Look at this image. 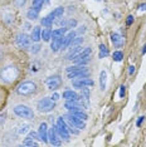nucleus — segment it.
<instances>
[{"label":"nucleus","instance_id":"obj_1","mask_svg":"<svg viewBox=\"0 0 146 147\" xmlns=\"http://www.w3.org/2000/svg\"><path fill=\"white\" fill-rule=\"evenodd\" d=\"M19 77V71L14 65H6L0 71V79L5 83H13Z\"/></svg>","mask_w":146,"mask_h":147},{"label":"nucleus","instance_id":"obj_2","mask_svg":"<svg viewBox=\"0 0 146 147\" xmlns=\"http://www.w3.org/2000/svg\"><path fill=\"white\" fill-rule=\"evenodd\" d=\"M67 72V77L69 79H76V78H82V77H88L89 76V71L86 68L84 65H79V64H74L72 67H68L66 69Z\"/></svg>","mask_w":146,"mask_h":147},{"label":"nucleus","instance_id":"obj_3","mask_svg":"<svg viewBox=\"0 0 146 147\" xmlns=\"http://www.w3.org/2000/svg\"><path fill=\"white\" fill-rule=\"evenodd\" d=\"M36 88H38V86H36L35 82L33 81H25L19 84V87L16 88V93H18L19 96H23V97H28V96H32L36 92Z\"/></svg>","mask_w":146,"mask_h":147},{"label":"nucleus","instance_id":"obj_4","mask_svg":"<svg viewBox=\"0 0 146 147\" xmlns=\"http://www.w3.org/2000/svg\"><path fill=\"white\" fill-rule=\"evenodd\" d=\"M54 107H55V101H53V99L49 98V97L42 98L41 101H38V103H36V108H38V111L43 112V113L53 111Z\"/></svg>","mask_w":146,"mask_h":147},{"label":"nucleus","instance_id":"obj_5","mask_svg":"<svg viewBox=\"0 0 146 147\" xmlns=\"http://www.w3.org/2000/svg\"><path fill=\"white\" fill-rule=\"evenodd\" d=\"M14 113L20 118H25V119H32L34 118V112L32 111V108H29L28 106L24 105H18L14 107Z\"/></svg>","mask_w":146,"mask_h":147},{"label":"nucleus","instance_id":"obj_6","mask_svg":"<svg viewBox=\"0 0 146 147\" xmlns=\"http://www.w3.org/2000/svg\"><path fill=\"white\" fill-rule=\"evenodd\" d=\"M55 128H57V131L59 133V136H61V138L66 140V141H69V140H71L69 131H68V126H67V123H66L64 119H63V117H59V118L57 119Z\"/></svg>","mask_w":146,"mask_h":147},{"label":"nucleus","instance_id":"obj_7","mask_svg":"<svg viewBox=\"0 0 146 147\" xmlns=\"http://www.w3.org/2000/svg\"><path fill=\"white\" fill-rule=\"evenodd\" d=\"M64 118H66V121H67L72 127H74V128H77V129H84L86 128V123H84L83 119L78 118L77 116L72 115V113L64 116Z\"/></svg>","mask_w":146,"mask_h":147},{"label":"nucleus","instance_id":"obj_8","mask_svg":"<svg viewBox=\"0 0 146 147\" xmlns=\"http://www.w3.org/2000/svg\"><path fill=\"white\" fill-rule=\"evenodd\" d=\"M45 86L48 87V89L51 91H57L59 87L62 86V79L58 74H54V76H51L45 79Z\"/></svg>","mask_w":146,"mask_h":147},{"label":"nucleus","instance_id":"obj_9","mask_svg":"<svg viewBox=\"0 0 146 147\" xmlns=\"http://www.w3.org/2000/svg\"><path fill=\"white\" fill-rule=\"evenodd\" d=\"M16 44H18L19 48L22 49H28L32 47V38L29 35L24 34V33H20V34L16 35Z\"/></svg>","mask_w":146,"mask_h":147},{"label":"nucleus","instance_id":"obj_10","mask_svg":"<svg viewBox=\"0 0 146 147\" xmlns=\"http://www.w3.org/2000/svg\"><path fill=\"white\" fill-rule=\"evenodd\" d=\"M95 84V82L88 77H82V78H76L73 81V87L74 88H84V87H92Z\"/></svg>","mask_w":146,"mask_h":147},{"label":"nucleus","instance_id":"obj_11","mask_svg":"<svg viewBox=\"0 0 146 147\" xmlns=\"http://www.w3.org/2000/svg\"><path fill=\"white\" fill-rule=\"evenodd\" d=\"M59 133L57 131V128H55V126L54 127H52L51 128V131L48 132V142L51 143L52 146H59L61 145V140L62 138H59Z\"/></svg>","mask_w":146,"mask_h":147},{"label":"nucleus","instance_id":"obj_12","mask_svg":"<svg viewBox=\"0 0 146 147\" xmlns=\"http://www.w3.org/2000/svg\"><path fill=\"white\" fill-rule=\"evenodd\" d=\"M39 140L43 142H48V126L45 122L41 123V126H39Z\"/></svg>","mask_w":146,"mask_h":147},{"label":"nucleus","instance_id":"obj_13","mask_svg":"<svg viewBox=\"0 0 146 147\" xmlns=\"http://www.w3.org/2000/svg\"><path fill=\"white\" fill-rule=\"evenodd\" d=\"M111 42L116 48H121V47L125 44V38L122 35L117 34V33H112L111 34Z\"/></svg>","mask_w":146,"mask_h":147},{"label":"nucleus","instance_id":"obj_14","mask_svg":"<svg viewBox=\"0 0 146 147\" xmlns=\"http://www.w3.org/2000/svg\"><path fill=\"white\" fill-rule=\"evenodd\" d=\"M30 38L33 42L38 43L39 40L42 39V29L41 26H34V29L32 30V34H30Z\"/></svg>","mask_w":146,"mask_h":147},{"label":"nucleus","instance_id":"obj_15","mask_svg":"<svg viewBox=\"0 0 146 147\" xmlns=\"http://www.w3.org/2000/svg\"><path fill=\"white\" fill-rule=\"evenodd\" d=\"M76 34H77L76 32H69L68 34H66L64 36H63V45H62V49H66V48H67V47L69 45V43L72 42V39L76 38Z\"/></svg>","mask_w":146,"mask_h":147},{"label":"nucleus","instance_id":"obj_16","mask_svg":"<svg viewBox=\"0 0 146 147\" xmlns=\"http://www.w3.org/2000/svg\"><path fill=\"white\" fill-rule=\"evenodd\" d=\"M62 45H63V38H55L53 39V42L51 43V49L53 52H58L59 49H62Z\"/></svg>","mask_w":146,"mask_h":147},{"label":"nucleus","instance_id":"obj_17","mask_svg":"<svg viewBox=\"0 0 146 147\" xmlns=\"http://www.w3.org/2000/svg\"><path fill=\"white\" fill-rule=\"evenodd\" d=\"M68 29L66 28V26H62V28H58L55 29V30L52 32V38L55 39V38H63V36L66 35V33H67Z\"/></svg>","mask_w":146,"mask_h":147},{"label":"nucleus","instance_id":"obj_18","mask_svg":"<svg viewBox=\"0 0 146 147\" xmlns=\"http://www.w3.org/2000/svg\"><path fill=\"white\" fill-rule=\"evenodd\" d=\"M71 113H72V115H74V116H77L78 118L83 119V121H87V119H88V115L86 112H83V109H82V108L73 109V111H71Z\"/></svg>","mask_w":146,"mask_h":147},{"label":"nucleus","instance_id":"obj_19","mask_svg":"<svg viewBox=\"0 0 146 147\" xmlns=\"http://www.w3.org/2000/svg\"><path fill=\"white\" fill-rule=\"evenodd\" d=\"M63 13H64V8H62V6H58V8H55L54 10H53L51 14H49V16H51L53 20H55V19L59 18V16H63Z\"/></svg>","mask_w":146,"mask_h":147},{"label":"nucleus","instance_id":"obj_20","mask_svg":"<svg viewBox=\"0 0 146 147\" xmlns=\"http://www.w3.org/2000/svg\"><path fill=\"white\" fill-rule=\"evenodd\" d=\"M62 97L66 99V101H73V99H77L79 96L76 92H73V91H66V92H63Z\"/></svg>","mask_w":146,"mask_h":147},{"label":"nucleus","instance_id":"obj_21","mask_svg":"<svg viewBox=\"0 0 146 147\" xmlns=\"http://www.w3.org/2000/svg\"><path fill=\"white\" fill-rule=\"evenodd\" d=\"M106 81H107V73H106V71H102L99 73V87H101V91L106 89Z\"/></svg>","mask_w":146,"mask_h":147},{"label":"nucleus","instance_id":"obj_22","mask_svg":"<svg viewBox=\"0 0 146 147\" xmlns=\"http://www.w3.org/2000/svg\"><path fill=\"white\" fill-rule=\"evenodd\" d=\"M38 15H39V11L35 10V9H33V8L26 11V18H28L29 20H36V19H38Z\"/></svg>","mask_w":146,"mask_h":147},{"label":"nucleus","instance_id":"obj_23","mask_svg":"<svg viewBox=\"0 0 146 147\" xmlns=\"http://www.w3.org/2000/svg\"><path fill=\"white\" fill-rule=\"evenodd\" d=\"M82 42H83V38L82 36H78V38H73L72 39V42L69 43V48H74V47H78V45H81L82 44Z\"/></svg>","mask_w":146,"mask_h":147},{"label":"nucleus","instance_id":"obj_24","mask_svg":"<svg viewBox=\"0 0 146 147\" xmlns=\"http://www.w3.org/2000/svg\"><path fill=\"white\" fill-rule=\"evenodd\" d=\"M52 38V30L51 29H44V30L42 32V39L44 42H49Z\"/></svg>","mask_w":146,"mask_h":147},{"label":"nucleus","instance_id":"obj_25","mask_svg":"<svg viewBox=\"0 0 146 147\" xmlns=\"http://www.w3.org/2000/svg\"><path fill=\"white\" fill-rule=\"evenodd\" d=\"M53 19L51 18L49 15H47L45 18H43L42 20H41V23H42V25H44V26H47V28H51V26L53 25Z\"/></svg>","mask_w":146,"mask_h":147},{"label":"nucleus","instance_id":"obj_26","mask_svg":"<svg viewBox=\"0 0 146 147\" xmlns=\"http://www.w3.org/2000/svg\"><path fill=\"white\" fill-rule=\"evenodd\" d=\"M43 4H44V0H33L32 8L39 11V10H41V9L43 8Z\"/></svg>","mask_w":146,"mask_h":147},{"label":"nucleus","instance_id":"obj_27","mask_svg":"<svg viewBox=\"0 0 146 147\" xmlns=\"http://www.w3.org/2000/svg\"><path fill=\"white\" fill-rule=\"evenodd\" d=\"M107 55H108L107 47H106L105 44H101L99 45V54H98V57L99 58H105V57H107Z\"/></svg>","mask_w":146,"mask_h":147},{"label":"nucleus","instance_id":"obj_28","mask_svg":"<svg viewBox=\"0 0 146 147\" xmlns=\"http://www.w3.org/2000/svg\"><path fill=\"white\" fill-rule=\"evenodd\" d=\"M112 58H114L115 62H121L122 59H124V53L120 51H116L114 54H112Z\"/></svg>","mask_w":146,"mask_h":147},{"label":"nucleus","instance_id":"obj_29","mask_svg":"<svg viewBox=\"0 0 146 147\" xmlns=\"http://www.w3.org/2000/svg\"><path fill=\"white\" fill-rule=\"evenodd\" d=\"M76 26H77V20H76V19H69V20H67V23H66V28H67L68 30L76 28Z\"/></svg>","mask_w":146,"mask_h":147},{"label":"nucleus","instance_id":"obj_30","mask_svg":"<svg viewBox=\"0 0 146 147\" xmlns=\"http://www.w3.org/2000/svg\"><path fill=\"white\" fill-rule=\"evenodd\" d=\"M23 146H38V143L34 141V138H30V137H26V138L23 141Z\"/></svg>","mask_w":146,"mask_h":147},{"label":"nucleus","instance_id":"obj_31","mask_svg":"<svg viewBox=\"0 0 146 147\" xmlns=\"http://www.w3.org/2000/svg\"><path fill=\"white\" fill-rule=\"evenodd\" d=\"M88 62H89V57H87V58L76 59V61H73L74 64H79V65H86V64H88Z\"/></svg>","mask_w":146,"mask_h":147},{"label":"nucleus","instance_id":"obj_32","mask_svg":"<svg viewBox=\"0 0 146 147\" xmlns=\"http://www.w3.org/2000/svg\"><path fill=\"white\" fill-rule=\"evenodd\" d=\"M29 128H30V126L29 125H23V126H20L19 127V129H18V133L19 135H24V133H26V132H29Z\"/></svg>","mask_w":146,"mask_h":147},{"label":"nucleus","instance_id":"obj_33","mask_svg":"<svg viewBox=\"0 0 146 147\" xmlns=\"http://www.w3.org/2000/svg\"><path fill=\"white\" fill-rule=\"evenodd\" d=\"M57 19H58V20L53 22V23H54L55 25H57V26H59V28H62V26H66V23H67V22H66L64 19L62 18V16H59V18H57Z\"/></svg>","mask_w":146,"mask_h":147},{"label":"nucleus","instance_id":"obj_34","mask_svg":"<svg viewBox=\"0 0 146 147\" xmlns=\"http://www.w3.org/2000/svg\"><path fill=\"white\" fill-rule=\"evenodd\" d=\"M82 97H83L87 102H89V89H87L86 87L82 88Z\"/></svg>","mask_w":146,"mask_h":147},{"label":"nucleus","instance_id":"obj_35","mask_svg":"<svg viewBox=\"0 0 146 147\" xmlns=\"http://www.w3.org/2000/svg\"><path fill=\"white\" fill-rule=\"evenodd\" d=\"M25 3H26V0H14V5L16 8H22Z\"/></svg>","mask_w":146,"mask_h":147},{"label":"nucleus","instance_id":"obj_36","mask_svg":"<svg viewBox=\"0 0 146 147\" xmlns=\"http://www.w3.org/2000/svg\"><path fill=\"white\" fill-rule=\"evenodd\" d=\"M30 48H32V53H38L41 51V44H35V45L30 47Z\"/></svg>","mask_w":146,"mask_h":147},{"label":"nucleus","instance_id":"obj_37","mask_svg":"<svg viewBox=\"0 0 146 147\" xmlns=\"http://www.w3.org/2000/svg\"><path fill=\"white\" fill-rule=\"evenodd\" d=\"M125 93H126V87L125 86H121L120 87V98H124Z\"/></svg>","mask_w":146,"mask_h":147},{"label":"nucleus","instance_id":"obj_38","mask_svg":"<svg viewBox=\"0 0 146 147\" xmlns=\"http://www.w3.org/2000/svg\"><path fill=\"white\" fill-rule=\"evenodd\" d=\"M132 23H134V16H132V15H128V16H127V20H126V24H127V25H131Z\"/></svg>","mask_w":146,"mask_h":147},{"label":"nucleus","instance_id":"obj_39","mask_svg":"<svg viewBox=\"0 0 146 147\" xmlns=\"http://www.w3.org/2000/svg\"><path fill=\"white\" fill-rule=\"evenodd\" d=\"M59 97H61V94H59V93H57V92H54V93H53V96L51 97V98L53 99V101H58Z\"/></svg>","mask_w":146,"mask_h":147},{"label":"nucleus","instance_id":"obj_40","mask_svg":"<svg viewBox=\"0 0 146 147\" xmlns=\"http://www.w3.org/2000/svg\"><path fill=\"white\" fill-rule=\"evenodd\" d=\"M28 137H30V138H38V140H39V133L30 132V133H29V136H28Z\"/></svg>","mask_w":146,"mask_h":147},{"label":"nucleus","instance_id":"obj_41","mask_svg":"<svg viewBox=\"0 0 146 147\" xmlns=\"http://www.w3.org/2000/svg\"><path fill=\"white\" fill-rule=\"evenodd\" d=\"M145 119V117L144 116H141V117H139V119H137V122H136V126L137 127H140L141 126V123H142V121Z\"/></svg>","mask_w":146,"mask_h":147},{"label":"nucleus","instance_id":"obj_42","mask_svg":"<svg viewBox=\"0 0 146 147\" xmlns=\"http://www.w3.org/2000/svg\"><path fill=\"white\" fill-rule=\"evenodd\" d=\"M134 73H135V65H130L128 67V74L132 76Z\"/></svg>","mask_w":146,"mask_h":147},{"label":"nucleus","instance_id":"obj_43","mask_svg":"<svg viewBox=\"0 0 146 147\" xmlns=\"http://www.w3.org/2000/svg\"><path fill=\"white\" fill-rule=\"evenodd\" d=\"M86 32V26H79V29H78V34H82V33H84Z\"/></svg>","mask_w":146,"mask_h":147},{"label":"nucleus","instance_id":"obj_44","mask_svg":"<svg viewBox=\"0 0 146 147\" xmlns=\"http://www.w3.org/2000/svg\"><path fill=\"white\" fill-rule=\"evenodd\" d=\"M4 121H5V115H0V126L4 123Z\"/></svg>","mask_w":146,"mask_h":147},{"label":"nucleus","instance_id":"obj_45","mask_svg":"<svg viewBox=\"0 0 146 147\" xmlns=\"http://www.w3.org/2000/svg\"><path fill=\"white\" fill-rule=\"evenodd\" d=\"M139 9H140V10H146V4H141L139 6Z\"/></svg>","mask_w":146,"mask_h":147},{"label":"nucleus","instance_id":"obj_46","mask_svg":"<svg viewBox=\"0 0 146 147\" xmlns=\"http://www.w3.org/2000/svg\"><path fill=\"white\" fill-rule=\"evenodd\" d=\"M142 54H146V44L144 45V48H142V51H141Z\"/></svg>","mask_w":146,"mask_h":147},{"label":"nucleus","instance_id":"obj_47","mask_svg":"<svg viewBox=\"0 0 146 147\" xmlns=\"http://www.w3.org/2000/svg\"><path fill=\"white\" fill-rule=\"evenodd\" d=\"M1 58H3V52H1V49H0V61H1Z\"/></svg>","mask_w":146,"mask_h":147},{"label":"nucleus","instance_id":"obj_48","mask_svg":"<svg viewBox=\"0 0 146 147\" xmlns=\"http://www.w3.org/2000/svg\"><path fill=\"white\" fill-rule=\"evenodd\" d=\"M47 3H49V0H47Z\"/></svg>","mask_w":146,"mask_h":147}]
</instances>
